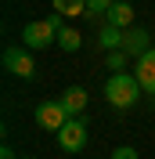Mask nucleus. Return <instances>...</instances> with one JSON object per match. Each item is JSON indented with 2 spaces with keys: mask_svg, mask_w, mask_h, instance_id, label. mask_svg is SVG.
Segmentation results:
<instances>
[{
  "mask_svg": "<svg viewBox=\"0 0 155 159\" xmlns=\"http://www.w3.org/2000/svg\"><path fill=\"white\" fill-rule=\"evenodd\" d=\"M22 159H25V156H22Z\"/></svg>",
  "mask_w": 155,
  "mask_h": 159,
  "instance_id": "a211bd4d",
  "label": "nucleus"
},
{
  "mask_svg": "<svg viewBox=\"0 0 155 159\" xmlns=\"http://www.w3.org/2000/svg\"><path fill=\"white\" fill-rule=\"evenodd\" d=\"M112 4H116V0H87V11L90 15H108Z\"/></svg>",
  "mask_w": 155,
  "mask_h": 159,
  "instance_id": "ddd939ff",
  "label": "nucleus"
},
{
  "mask_svg": "<svg viewBox=\"0 0 155 159\" xmlns=\"http://www.w3.org/2000/svg\"><path fill=\"white\" fill-rule=\"evenodd\" d=\"M69 119H72V116L65 112L61 101H40V105H36V123H40L43 130H54V134H58Z\"/></svg>",
  "mask_w": 155,
  "mask_h": 159,
  "instance_id": "20e7f679",
  "label": "nucleus"
},
{
  "mask_svg": "<svg viewBox=\"0 0 155 159\" xmlns=\"http://www.w3.org/2000/svg\"><path fill=\"white\" fill-rule=\"evenodd\" d=\"M101 47H105V51H119V47H123V29L101 25Z\"/></svg>",
  "mask_w": 155,
  "mask_h": 159,
  "instance_id": "9b49d317",
  "label": "nucleus"
},
{
  "mask_svg": "<svg viewBox=\"0 0 155 159\" xmlns=\"http://www.w3.org/2000/svg\"><path fill=\"white\" fill-rule=\"evenodd\" d=\"M58 145L65 152H83V148H87V119H83V116H72L65 127L58 130Z\"/></svg>",
  "mask_w": 155,
  "mask_h": 159,
  "instance_id": "f03ea898",
  "label": "nucleus"
},
{
  "mask_svg": "<svg viewBox=\"0 0 155 159\" xmlns=\"http://www.w3.org/2000/svg\"><path fill=\"white\" fill-rule=\"evenodd\" d=\"M0 159H18V156H15V152H11L7 145H4V148H0Z\"/></svg>",
  "mask_w": 155,
  "mask_h": 159,
  "instance_id": "dca6fc26",
  "label": "nucleus"
},
{
  "mask_svg": "<svg viewBox=\"0 0 155 159\" xmlns=\"http://www.w3.org/2000/svg\"><path fill=\"white\" fill-rule=\"evenodd\" d=\"M123 65H126V54H123V51H108V69L123 72Z\"/></svg>",
  "mask_w": 155,
  "mask_h": 159,
  "instance_id": "4468645a",
  "label": "nucleus"
},
{
  "mask_svg": "<svg viewBox=\"0 0 155 159\" xmlns=\"http://www.w3.org/2000/svg\"><path fill=\"white\" fill-rule=\"evenodd\" d=\"M112 159H137V148H130V145H119V148L112 152Z\"/></svg>",
  "mask_w": 155,
  "mask_h": 159,
  "instance_id": "2eb2a0df",
  "label": "nucleus"
},
{
  "mask_svg": "<svg viewBox=\"0 0 155 159\" xmlns=\"http://www.w3.org/2000/svg\"><path fill=\"white\" fill-rule=\"evenodd\" d=\"M137 83H141V90L144 94H155V47L148 51L144 58H137Z\"/></svg>",
  "mask_w": 155,
  "mask_h": 159,
  "instance_id": "0eeeda50",
  "label": "nucleus"
},
{
  "mask_svg": "<svg viewBox=\"0 0 155 159\" xmlns=\"http://www.w3.org/2000/svg\"><path fill=\"white\" fill-rule=\"evenodd\" d=\"M148 40H152V36H148L144 25H130V29L123 33V47H119V51H123L126 58H144L148 51H152V43H148Z\"/></svg>",
  "mask_w": 155,
  "mask_h": 159,
  "instance_id": "423d86ee",
  "label": "nucleus"
},
{
  "mask_svg": "<svg viewBox=\"0 0 155 159\" xmlns=\"http://www.w3.org/2000/svg\"><path fill=\"white\" fill-rule=\"evenodd\" d=\"M79 43H83V36H79L76 29H69V25H65V29L58 33V47L69 51V54H72V51H79Z\"/></svg>",
  "mask_w": 155,
  "mask_h": 159,
  "instance_id": "f8f14e48",
  "label": "nucleus"
},
{
  "mask_svg": "<svg viewBox=\"0 0 155 159\" xmlns=\"http://www.w3.org/2000/svg\"><path fill=\"white\" fill-rule=\"evenodd\" d=\"M126 4H134V0H126Z\"/></svg>",
  "mask_w": 155,
  "mask_h": 159,
  "instance_id": "f3484780",
  "label": "nucleus"
},
{
  "mask_svg": "<svg viewBox=\"0 0 155 159\" xmlns=\"http://www.w3.org/2000/svg\"><path fill=\"white\" fill-rule=\"evenodd\" d=\"M54 11L61 18H79V15H90L87 11V0H54Z\"/></svg>",
  "mask_w": 155,
  "mask_h": 159,
  "instance_id": "9d476101",
  "label": "nucleus"
},
{
  "mask_svg": "<svg viewBox=\"0 0 155 159\" xmlns=\"http://www.w3.org/2000/svg\"><path fill=\"white\" fill-rule=\"evenodd\" d=\"M58 101L65 105L69 116H83V109H87V90H83V87H69Z\"/></svg>",
  "mask_w": 155,
  "mask_h": 159,
  "instance_id": "1a4fd4ad",
  "label": "nucleus"
},
{
  "mask_svg": "<svg viewBox=\"0 0 155 159\" xmlns=\"http://www.w3.org/2000/svg\"><path fill=\"white\" fill-rule=\"evenodd\" d=\"M137 94H141V83H137V76H130V72H112V76L105 80V98L112 109H130L137 101Z\"/></svg>",
  "mask_w": 155,
  "mask_h": 159,
  "instance_id": "f257e3e1",
  "label": "nucleus"
},
{
  "mask_svg": "<svg viewBox=\"0 0 155 159\" xmlns=\"http://www.w3.org/2000/svg\"><path fill=\"white\" fill-rule=\"evenodd\" d=\"M51 40H58V29H54V25H51L47 18H43V22H29V25L22 29V43H25L29 51H36V47H47Z\"/></svg>",
  "mask_w": 155,
  "mask_h": 159,
  "instance_id": "39448f33",
  "label": "nucleus"
},
{
  "mask_svg": "<svg viewBox=\"0 0 155 159\" xmlns=\"http://www.w3.org/2000/svg\"><path fill=\"white\" fill-rule=\"evenodd\" d=\"M105 25H116V29H130L134 25V4H126V0H116L112 7H108V15H105Z\"/></svg>",
  "mask_w": 155,
  "mask_h": 159,
  "instance_id": "6e6552de",
  "label": "nucleus"
},
{
  "mask_svg": "<svg viewBox=\"0 0 155 159\" xmlns=\"http://www.w3.org/2000/svg\"><path fill=\"white\" fill-rule=\"evenodd\" d=\"M4 69L22 80H33L36 76V61H33L29 47H4Z\"/></svg>",
  "mask_w": 155,
  "mask_h": 159,
  "instance_id": "7ed1b4c3",
  "label": "nucleus"
}]
</instances>
